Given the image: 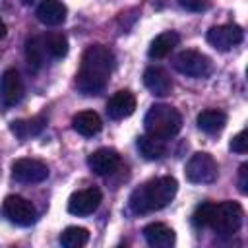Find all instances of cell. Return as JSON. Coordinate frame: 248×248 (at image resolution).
<instances>
[{
    "label": "cell",
    "mask_w": 248,
    "mask_h": 248,
    "mask_svg": "<svg viewBox=\"0 0 248 248\" xmlns=\"http://www.w3.org/2000/svg\"><path fill=\"white\" fill-rule=\"evenodd\" d=\"M114 68V54L105 45H91L81 56L79 72L76 74V87L83 95H99L108 81Z\"/></svg>",
    "instance_id": "6da1fadb"
},
{
    "label": "cell",
    "mask_w": 248,
    "mask_h": 248,
    "mask_svg": "<svg viewBox=\"0 0 248 248\" xmlns=\"http://www.w3.org/2000/svg\"><path fill=\"white\" fill-rule=\"evenodd\" d=\"M176 190H178V182L172 176H159L136 188L130 194L128 205L138 215L151 213L169 205L176 196Z\"/></svg>",
    "instance_id": "7a4b0ae2"
},
{
    "label": "cell",
    "mask_w": 248,
    "mask_h": 248,
    "mask_svg": "<svg viewBox=\"0 0 248 248\" xmlns=\"http://www.w3.org/2000/svg\"><path fill=\"white\" fill-rule=\"evenodd\" d=\"M145 132L159 140H170L174 138L182 128V116L180 112L170 105H151L145 118H143Z\"/></svg>",
    "instance_id": "3957f363"
},
{
    "label": "cell",
    "mask_w": 248,
    "mask_h": 248,
    "mask_svg": "<svg viewBox=\"0 0 248 248\" xmlns=\"http://www.w3.org/2000/svg\"><path fill=\"white\" fill-rule=\"evenodd\" d=\"M242 217H244V211H242L240 203H236V202L227 200V202H221V203H213L209 227L217 234L227 236V234H232L240 229Z\"/></svg>",
    "instance_id": "277c9868"
},
{
    "label": "cell",
    "mask_w": 248,
    "mask_h": 248,
    "mask_svg": "<svg viewBox=\"0 0 248 248\" xmlns=\"http://www.w3.org/2000/svg\"><path fill=\"white\" fill-rule=\"evenodd\" d=\"M184 172H186V178L194 184H211L217 178L219 167H217V161L209 153L200 151L190 157Z\"/></svg>",
    "instance_id": "5b68a950"
},
{
    "label": "cell",
    "mask_w": 248,
    "mask_h": 248,
    "mask_svg": "<svg viewBox=\"0 0 248 248\" xmlns=\"http://www.w3.org/2000/svg\"><path fill=\"white\" fill-rule=\"evenodd\" d=\"M174 68L190 78H205L211 72V62L198 50H182L174 56Z\"/></svg>",
    "instance_id": "8992f818"
},
{
    "label": "cell",
    "mask_w": 248,
    "mask_h": 248,
    "mask_svg": "<svg viewBox=\"0 0 248 248\" xmlns=\"http://www.w3.org/2000/svg\"><path fill=\"white\" fill-rule=\"evenodd\" d=\"M4 213L12 223H16L19 227L31 225L37 217L35 205L29 200H25L23 196H8L4 200Z\"/></svg>",
    "instance_id": "52a82bcc"
},
{
    "label": "cell",
    "mask_w": 248,
    "mask_h": 248,
    "mask_svg": "<svg viewBox=\"0 0 248 248\" xmlns=\"http://www.w3.org/2000/svg\"><path fill=\"white\" fill-rule=\"evenodd\" d=\"M12 176L25 184L43 182L48 176V167L39 159H17L12 165Z\"/></svg>",
    "instance_id": "ba28073f"
},
{
    "label": "cell",
    "mask_w": 248,
    "mask_h": 248,
    "mask_svg": "<svg viewBox=\"0 0 248 248\" xmlns=\"http://www.w3.org/2000/svg\"><path fill=\"white\" fill-rule=\"evenodd\" d=\"M103 200V194L101 190L97 188H85V190H78L70 196L68 200V211L72 215H78V217H83V215H89L93 213L99 203Z\"/></svg>",
    "instance_id": "9c48e42d"
},
{
    "label": "cell",
    "mask_w": 248,
    "mask_h": 248,
    "mask_svg": "<svg viewBox=\"0 0 248 248\" xmlns=\"http://www.w3.org/2000/svg\"><path fill=\"white\" fill-rule=\"evenodd\" d=\"M242 29L238 25H217L207 31V43L217 50H231L242 43Z\"/></svg>",
    "instance_id": "30bf717a"
},
{
    "label": "cell",
    "mask_w": 248,
    "mask_h": 248,
    "mask_svg": "<svg viewBox=\"0 0 248 248\" xmlns=\"http://www.w3.org/2000/svg\"><path fill=\"white\" fill-rule=\"evenodd\" d=\"M87 165H89V169H91L95 174L107 176V174H112V172L120 167V155H118L114 149L101 147V149L93 151V153L87 157Z\"/></svg>",
    "instance_id": "8fae6325"
},
{
    "label": "cell",
    "mask_w": 248,
    "mask_h": 248,
    "mask_svg": "<svg viewBox=\"0 0 248 248\" xmlns=\"http://www.w3.org/2000/svg\"><path fill=\"white\" fill-rule=\"evenodd\" d=\"M23 97V81L16 70H6L0 78V99L6 107H14Z\"/></svg>",
    "instance_id": "7c38bea8"
},
{
    "label": "cell",
    "mask_w": 248,
    "mask_h": 248,
    "mask_svg": "<svg viewBox=\"0 0 248 248\" xmlns=\"http://www.w3.org/2000/svg\"><path fill=\"white\" fill-rule=\"evenodd\" d=\"M134 110H136V97H134L128 89L116 91V93L107 101V114H108L112 120L128 118Z\"/></svg>",
    "instance_id": "4fadbf2b"
},
{
    "label": "cell",
    "mask_w": 248,
    "mask_h": 248,
    "mask_svg": "<svg viewBox=\"0 0 248 248\" xmlns=\"http://www.w3.org/2000/svg\"><path fill=\"white\" fill-rule=\"evenodd\" d=\"M143 83L153 95H159V97L169 95L170 89H172V81H170L169 74L163 68H157V66H151L143 72Z\"/></svg>",
    "instance_id": "5bb4252c"
},
{
    "label": "cell",
    "mask_w": 248,
    "mask_h": 248,
    "mask_svg": "<svg viewBox=\"0 0 248 248\" xmlns=\"http://www.w3.org/2000/svg\"><path fill=\"white\" fill-rule=\"evenodd\" d=\"M46 128V118L45 116H31V118H21V120H14L10 124V130L12 134L25 141V140H31L35 136H39L43 130Z\"/></svg>",
    "instance_id": "9a60e30c"
},
{
    "label": "cell",
    "mask_w": 248,
    "mask_h": 248,
    "mask_svg": "<svg viewBox=\"0 0 248 248\" xmlns=\"http://www.w3.org/2000/svg\"><path fill=\"white\" fill-rule=\"evenodd\" d=\"M37 19L45 25H60L66 19L68 8L60 0H43L37 6Z\"/></svg>",
    "instance_id": "2e32d148"
},
{
    "label": "cell",
    "mask_w": 248,
    "mask_h": 248,
    "mask_svg": "<svg viewBox=\"0 0 248 248\" xmlns=\"http://www.w3.org/2000/svg\"><path fill=\"white\" fill-rule=\"evenodd\" d=\"M143 238L153 248H170L174 244V231L163 223H151L143 229Z\"/></svg>",
    "instance_id": "e0dca14e"
},
{
    "label": "cell",
    "mask_w": 248,
    "mask_h": 248,
    "mask_svg": "<svg viewBox=\"0 0 248 248\" xmlns=\"http://www.w3.org/2000/svg\"><path fill=\"white\" fill-rule=\"evenodd\" d=\"M72 126H74V130L78 134H81L85 138H91V136H95V134L101 132L103 122H101V118H99L97 112H93V110H81V112H78L72 118Z\"/></svg>",
    "instance_id": "ac0fdd59"
},
{
    "label": "cell",
    "mask_w": 248,
    "mask_h": 248,
    "mask_svg": "<svg viewBox=\"0 0 248 248\" xmlns=\"http://www.w3.org/2000/svg\"><path fill=\"white\" fill-rule=\"evenodd\" d=\"M227 124V114L217 108H207L198 114V128L205 134H219Z\"/></svg>",
    "instance_id": "d6986e66"
},
{
    "label": "cell",
    "mask_w": 248,
    "mask_h": 248,
    "mask_svg": "<svg viewBox=\"0 0 248 248\" xmlns=\"http://www.w3.org/2000/svg\"><path fill=\"white\" fill-rule=\"evenodd\" d=\"M178 41H180V37L174 31H165V33L157 35L151 41V45H149V56L151 58H165V56H169L170 50L178 45Z\"/></svg>",
    "instance_id": "ffe728a7"
},
{
    "label": "cell",
    "mask_w": 248,
    "mask_h": 248,
    "mask_svg": "<svg viewBox=\"0 0 248 248\" xmlns=\"http://www.w3.org/2000/svg\"><path fill=\"white\" fill-rule=\"evenodd\" d=\"M138 149L140 153L143 155V159L147 161H157L165 155L167 151V145H165V140H159V138H153V136H140L138 138Z\"/></svg>",
    "instance_id": "44dd1931"
},
{
    "label": "cell",
    "mask_w": 248,
    "mask_h": 248,
    "mask_svg": "<svg viewBox=\"0 0 248 248\" xmlns=\"http://www.w3.org/2000/svg\"><path fill=\"white\" fill-rule=\"evenodd\" d=\"M43 46L45 52L52 58H64L68 54V39L60 31H52L43 37Z\"/></svg>",
    "instance_id": "7402d4cb"
},
{
    "label": "cell",
    "mask_w": 248,
    "mask_h": 248,
    "mask_svg": "<svg viewBox=\"0 0 248 248\" xmlns=\"http://www.w3.org/2000/svg\"><path fill=\"white\" fill-rule=\"evenodd\" d=\"M89 240V232L83 227H68L60 234V244L64 248H81Z\"/></svg>",
    "instance_id": "603a6c76"
},
{
    "label": "cell",
    "mask_w": 248,
    "mask_h": 248,
    "mask_svg": "<svg viewBox=\"0 0 248 248\" xmlns=\"http://www.w3.org/2000/svg\"><path fill=\"white\" fill-rule=\"evenodd\" d=\"M45 54L46 52H45V46H43V39L33 37V39H29L25 43V58H27V62H29V66L33 70H37V68L43 66Z\"/></svg>",
    "instance_id": "cb8c5ba5"
},
{
    "label": "cell",
    "mask_w": 248,
    "mask_h": 248,
    "mask_svg": "<svg viewBox=\"0 0 248 248\" xmlns=\"http://www.w3.org/2000/svg\"><path fill=\"white\" fill-rule=\"evenodd\" d=\"M211 209H213V203L205 202V203H200L194 213H192V225L196 229H203V227H209V219H211Z\"/></svg>",
    "instance_id": "d4e9b609"
},
{
    "label": "cell",
    "mask_w": 248,
    "mask_h": 248,
    "mask_svg": "<svg viewBox=\"0 0 248 248\" xmlns=\"http://www.w3.org/2000/svg\"><path fill=\"white\" fill-rule=\"evenodd\" d=\"M231 151H234V153H246L248 151V134H246V130H240L231 140Z\"/></svg>",
    "instance_id": "484cf974"
},
{
    "label": "cell",
    "mask_w": 248,
    "mask_h": 248,
    "mask_svg": "<svg viewBox=\"0 0 248 248\" xmlns=\"http://www.w3.org/2000/svg\"><path fill=\"white\" fill-rule=\"evenodd\" d=\"M178 4L188 12H205L209 8V0H178Z\"/></svg>",
    "instance_id": "4316f807"
},
{
    "label": "cell",
    "mask_w": 248,
    "mask_h": 248,
    "mask_svg": "<svg viewBox=\"0 0 248 248\" xmlns=\"http://www.w3.org/2000/svg\"><path fill=\"white\" fill-rule=\"evenodd\" d=\"M238 190L242 194L248 192V163H242L238 169Z\"/></svg>",
    "instance_id": "83f0119b"
},
{
    "label": "cell",
    "mask_w": 248,
    "mask_h": 248,
    "mask_svg": "<svg viewBox=\"0 0 248 248\" xmlns=\"http://www.w3.org/2000/svg\"><path fill=\"white\" fill-rule=\"evenodd\" d=\"M6 31H8V29H6V23L0 19V39H4V37H6Z\"/></svg>",
    "instance_id": "f1b7e54d"
},
{
    "label": "cell",
    "mask_w": 248,
    "mask_h": 248,
    "mask_svg": "<svg viewBox=\"0 0 248 248\" xmlns=\"http://www.w3.org/2000/svg\"><path fill=\"white\" fill-rule=\"evenodd\" d=\"M23 2H25V4H27V2H31V0H23Z\"/></svg>",
    "instance_id": "f546056e"
}]
</instances>
